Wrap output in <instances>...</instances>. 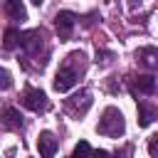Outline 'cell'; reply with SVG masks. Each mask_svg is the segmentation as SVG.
<instances>
[{
  "mask_svg": "<svg viewBox=\"0 0 158 158\" xmlns=\"http://www.w3.org/2000/svg\"><path fill=\"white\" fill-rule=\"evenodd\" d=\"M74 25H77V15H74V12H69V10H59V12H57V17H54V27H57L59 42L72 40Z\"/></svg>",
  "mask_w": 158,
  "mask_h": 158,
  "instance_id": "5b68a950",
  "label": "cell"
},
{
  "mask_svg": "<svg viewBox=\"0 0 158 158\" xmlns=\"http://www.w3.org/2000/svg\"><path fill=\"white\" fill-rule=\"evenodd\" d=\"M96 131H99L101 136H109V138H118V136H123V131H126L123 114H121L116 106L104 109V114H101V118H99V123H96Z\"/></svg>",
  "mask_w": 158,
  "mask_h": 158,
  "instance_id": "6da1fadb",
  "label": "cell"
},
{
  "mask_svg": "<svg viewBox=\"0 0 158 158\" xmlns=\"http://www.w3.org/2000/svg\"><path fill=\"white\" fill-rule=\"evenodd\" d=\"M148 153H151L153 158H158V133H153V136L148 138Z\"/></svg>",
  "mask_w": 158,
  "mask_h": 158,
  "instance_id": "9a60e30c",
  "label": "cell"
},
{
  "mask_svg": "<svg viewBox=\"0 0 158 158\" xmlns=\"http://www.w3.org/2000/svg\"><path fill=\"white\" fill-rule=\"evenodd\" d=\"M57 138H54V133L52 131H42L40 133V138H37V148H40V156L42 158H52L54 153H57Z\"/></svg>",
  "mask_w": 158,
  "mask_h": 158,
  "instance_id": "ba28073f",
  "label": "cell"
},
{
  "mask_svg": "<svg viewBox=\"0 0 158 158\" xmlns=\"http://www.w3.org/2000/svg\"><path fill=\"white\" fill-rule=\"evenodd\" d=\"M114 59V52L109 49H96V62H111Z\"/></svg>",
  "mask_w": 158,
  "mask_h": 158,
  "instance_id": "2e32d148",
  "label": "cell"
},
{
  "mask_svg": "<svg viewBox=\"0 0 158 158\" xmlns=\"http://www.w3.org/2000/svg\"><path fill=\"white\" fill-rule=\"evenodd\" d=\"M91 158H109V153L99 148V151H91Z\"/></svg>",
  "mask_w": 158,
  "mask_h": 158,
  "instance_id": "ac0fdd59",
  "label": "cell"
},
{
  "mask_svg": "<svg viewBox=\"0 0 158 158\" xmlns=\"http://www.w3.org/2000/svg\"><path fill=\"white\" fill-rule=\"evenodd\" d=\"M2 10H5V15H7L12 22H22V20H27L25 5H22L20 0H7V2L2 5Z\"/></svg>",
  "mask_w": 158,
  "mask_h": 158,
  "instance_id": "9c48e42d",
  "label": "cell"
},
{
  "mask_svg": "<svg viewBox=\"0 0 158 158\" xmlns=\"http://www.w3.org/2000/svg\"><path fill=\"white\" fill-rule=\"evenodd\" d=\"M131 91L133 94H153L156 91V77L153 74H136V77H131Z\"/></svg>",
  "mask_w": 158,
  "mask_h": 158,
  "instance_id": "52a82bcc",
  "label": "cell"
},
{
  "mask_svg": "<svg viewBox=\"0 0 158 158\" xmlns=\"http://www.w3.org/2000/svg\"><path fill=\"white\" fill-rule=\"evenodd\" d=\"M74 62H77V52H72V54L67 57V62L59 67V72H57V77H54V89H57L59 94L69 91V89L77 84V79H79V72H77Z\"/></svg>",
  "mask_w": 158,
  "mask_h": 158,
  "instance_id": "7a4b0ae2",
  "label": "cell"
},
{
  "mask_svg": "<svg viewBox=\"0 0 158 158\" xmlns=\"http://www.w3.org/2000/svg\"><path fill=\"white\" fill-rule=\"evenodd\" d=\"M2 89H10V74H7V69H2Z\"/></svg>",
  "mask_w": 158,
  "mask_h": 158,
  "instance_id": "e0dca14e",
  "label": "cell"
},
{
  "mask_svg": "<svg viewBox=\"0 0 158 158\" xmlns=\"http://www.w3.org/2000/svg\"><path fill=\"white\" fill-rule=\"evenodd\" d=\"M138 126H151V121L153 118H158V109H153L151 104H146V101H138Z\"/></svg>",
  "mask_w": 158,
  "mask_h": 158,
  "instance_id": "7c38bea8",
  "label": "cell"
},
{
  "mask_svg": "<svg viewBox=\"0 0 158 158\" xmlns=\"http://www.w3.org/2000/svg\"><path fill=\"white\" fill-rule=\"evenodd\" d=\"M2 123H5V128L17 131V128H22V114L15 106H5L2 109Z\"/></svg>",
  "mask_w": 158,
  "mask_h": 158,
  "instance_id": "30bf717a",
  "label": "cell"
},
{
  "mask_svg": "<svg viewBox=\"0 0 158 158\" xmlns=\"http://www.w3.org/2000/svg\"><path fill=\"white\" fill-rule=\"evenodd\" d=\"M69 158H91V146L86 143V141H79L77 143V148L72 151V156Z\"/></svg>",
  "mask_w": 158,
  "mask_h": 158,
  "instance_id": "5bb4252c",
  "label": "cell"
},
{
  "mask_svg": "<svg viewBox=\"0 0 158 158\" xmlns=\"http://www.w3.org/2000/svg\"><path fill=\"white\" fill-rule=\"evenodd\" d=\"M89 106H91V94L86 91V89H79L77 94H72L67 101H64V109L72 114V116H84L86 111H89Z\"/></svg>",
  "mask_w": 158,
  "mask_h": 158,
  "instance_id": "277c9868",
  "label": "cell"
},
{
  "mask_svg": "<svg viewBox=\"0 0 158 158\" xmlns=\"http://www.w3.org/2000/svg\"><path fill=\"white\" fill-rule=\"evenodd\" d=\"M42 44H44V35H42V30L22 32V42H20V47L25 49V54H27L30 59L40 57V49H42Z\"/></svg>",
  "mask_w": 158,
  "mask_h": 158,
  "instance_id": "8992f818",
  "label": "cell"
},
{
  "mask_svg": "<svg viewBox=\"0 0 158 158\" xmlns=\"http://www.w3.org/2000/svg\"><path fill=\"white\" fill-rule=\"evenodd\" d=\"M20 42H22V32H20L17 27H7V30L2 32V47H5V49H15Z\"/></svg>",
  "mask_w": 158,
  "mask_h": 158,
  "instance_id": "4fadbf2b",
  "label": "cell"
},
{
  "mask_svg": "<svg viewBox=\"0 0 158 158\" xmlns=\"http://www.w3.org/2000/svg\"><path fill=\"white\" fill-rule=\"evenodd\" d=\"M22 106L30 109V111H35V114H44V111L49 109V99H47V94H44L42 89L27 86V89L22 91Z\"/></svg>",
  "mask_w": 158,
  "mask_h": 158,
  "instance_id": "3957f363",
  "label": "cell"
},
{
  "mask_svg": "<svg viewBox=\"0 0 158 158\" xmlns=\"http://www.w3.org/2000/svg\"><path fill=\"white\" fill-rule=\"evenodd\" d=\"M136 59H141V64L148 69H158V49L156 47H141L136 52Z\"/></svg>",
  "mask_w": 158,
  "mask_h": 158,
  "instance_id": "8fae6325",
  "label": "cell"
}]
</instances>
